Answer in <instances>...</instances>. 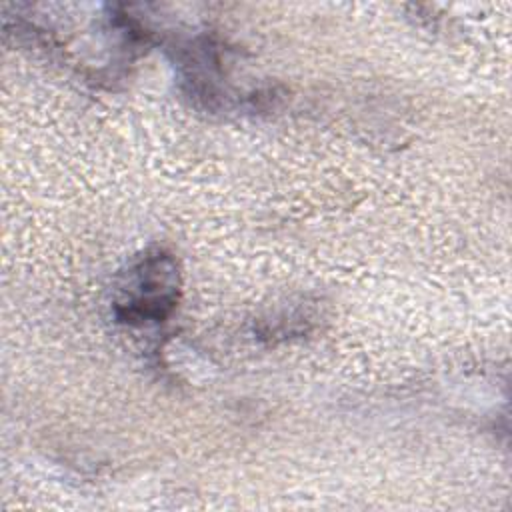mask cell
I'll return each mask as SVG.
<instances>
[{"instance_id": "6da1fadb", "label": "cell", "mask_w": 512, "mask_h": 512, "mask_svg": "<svg viewBox=\"0 0 512 512\" xmlns=\"http://www.w3.org/2000/svg\"><path fill=\"white\" fill-rule=\"evenodd\" d=\"M180 266L172 252L150 248L142 252L116 284L114 316L128 326L166 320L180 298Z\"/></svg>"}]
</instances>
